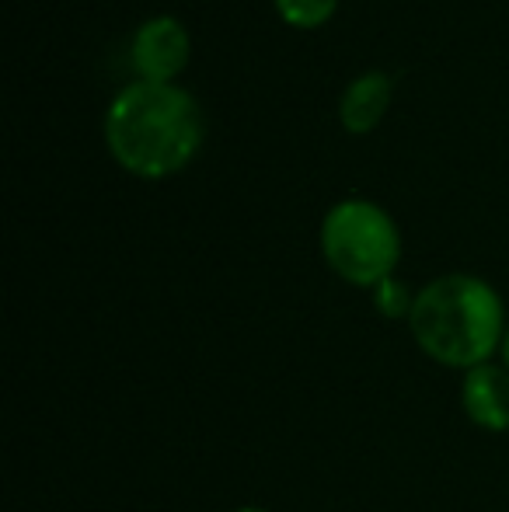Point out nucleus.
I'll list each match as a JSON object with an SVG mask.
<instances>
[{"mask_svg":"<svg viewBox=\"0 0 509 512\" xmlns=\"http://www.w3.org/2000/svg\"><path fill=\"white\" fill-rule=\"evenodd\" d=\"M461 408L471 425L485 432H509V370L482 363L464 373Z\"/></svg>","mask_w":509,"mask_h":512,"instance_id":"5","label":"nucleus"},{"mask_svg":"<svg viewBox=\"0 0 509 512\" xmlns=\"http://www.w3.org/2000/svg\"><path fill=\"white\" fill-rule=\"evenodd\" d=\"M321 255L339 279L374 290L398 269V223L370 199H342L321 220Z\"/></svg>","mask_w":509,"mask_h":512,"instance_id":"3","label":"nucleus"},{"mask_svg":"<svg viewBox=\"0 0 509 512\" xmlns=\"http://www.w3.org/2000/svg\"><path fill=\"white\" fill-rule=\"evenodd\" d=\"M499 352H503V366H506V370H509V328H506V338H503V349H499Z\"/></svg>","mask_w":509,"mask_h":512,"instance_id":"9","label":"nucleus"},{"mask_svg":"<svg viewBox=\"0 0 509 512\" xmlns=\"http://www.w3.org/2000/svg\"><path fill=\"white\" fill-rule=\"evenodd\" d=\"M374 307L381 310L384 317H405L408 321V314H412V307H415V293L408 290L398 276H387L384 283L374 286Z\"/></svg>","mask_w":509,"mask_h":512,"instance_id":"8","label":"nucleus"},{"mask_svg":"<svg viewBox=\"0 0 509 512\" xmlns=\"http://www.w3.org/2000/svg\"><path fill=\"white\" fill-rule=\"evenodd\" d=\"M234 512H269V509H258V506H241V509H234Z\"/></svg>","mask_w":509,"mask_h":512,"instance_id":"10","label":"nucleus"},{"mask_svg":"<svg viewBox=\"0 0 509 512\" xmlns=\"http://www.w3.org/2000/svg\"><path fill=\"white\" fill-rule=\"evenodd\" d=\"M203 136V108L178 84L133 81L105 108V143L129 175H175L199 154Z\"/></svg>","mask_w":509,"mask_h":512,"instance_id":"1","label":"nucleus"},{"mask_svg":"<svg viewBox=\"0 0 509 512\" xmlns=\"http://www.w3.org/2000/svg\"><path fill=\"white\" fill-rule=\"evenodd\" d=\"M129 56H133V70L140 74V81L175 84V77L192 56V35L175 14H154L136 28Z\"/></svg>","mask_w":509,"mask_h":512,"instance_id":"4","label":"nucleus"},{"mask_svg":"<svg viewBox=\"0 0 509 512\" xmlns=\"http://www.w3.org/2000/svg\"><path fill=\"white\" fill-rule=\"evenodd\" d=\"M394 95V81L387 70H363L346 84L339 98V122L346 126V133L363 136L384 119L387 105Z\"/></svg>","mask_w":509,"mask_h":512,"instance_id":"6","label":"nucleus"},{"mask_svg":"<svg viewBox=\"0 0 509 512\" xmlns=\"http://www.w3.org/2000/svg\"><path fill=\"white\" fill-rule=\"evenodd\" d=\"M503 297L485 279L468 272L436 276L415 293L408 331L433 363L450 370H475L503 349L506 338Z\"/></svg>","mask_w":509,"mask_h":512,"instance_id":"2","label":"nucleus"},{"mask_svg":"<svg viewBox=\"0 0 509 512\" xmlns=\"http://www.w3.org/2000/svg\"><path fill=\"white\" fill-rule=\"evenodd\" d=\"M279 18L293 28H318L335 14L339 0H272Z\"/></svg>","mask_w":509,"mask_h":512,"instance_id":"7","label":"nucleus"}]
</instances>
